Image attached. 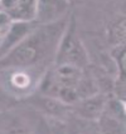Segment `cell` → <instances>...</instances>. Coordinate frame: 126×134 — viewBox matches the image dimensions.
<instances>
[{
    "label": "cell",
    "instance_id": "cell-1",
    "mask_svg": "<svg viewBox=\"0 0 126 134\" xmlns=\"http://www.w3.org/2000/svg\"><path fill=\"white\" fill-rule=\"evenodd\" d=\"M71 16L51 24H38L19 45L1 57L3 69H37L53 63Z\"/></svg>",
    "mask_w": 126,
    "mask_h": 134
},
{
    "label": "cell",
    "instance_id": "cell-2",
    "mask_svg": "<svg viewBox=\"0 0 126 134\" xmlns=\"http://www.w3.org/2000/svg\"><path fill=\"white\" fill-rule=\"evenodd\" d=\"M54 64H72L82 69H86V66L88 65V57L83 43L77 35L73 16H71L68 26L62 36Z\"/></svg>",
    "mask_w": 126,
    "mask_h": 134
},
{
    "label": "cell",
    "instance_id": "cell-3",
    "mask_svg": "<svg viewBox=\"0 0 126 134\" xmlns=\"http://www.w3.org/2000/svg\"><path fill=\"white\" fill-rule=\"evenodd\" d=\"M41 113L33 110L5 109L1 113V134H32L41 118Z\"/></svg>",
    "mask_w": 126,
    "mask_h": 134
},
{
    "label": "cell",
    "instance_id": "cell-4",
    "mask_svg": "<svg viewBox=\"0 0 126 134\" xmlns=\"http://www.w3.org/2000/svg\"><path fill=\"white\" fill-rule=\"evenodd\" d=\"M96 122L102 134H126V108L124 102L108 98L105 110Z\"/></svg>",
    "mask_w": 126,
    "mask_h": 134
},
{
    "label": "cell",
    "instance_id": "cell-5",
    "mask_svg": "<svg viewBox=\"0 0 126 134\" xmlns=\"http://www.w3.org/2000/svg\"><path fill=\"white\" fill-rule=\"evenodd\" d=\"M29 103L34 110L39 111L44 117L49 119H58V120H64L69 119V113L73 109L71 105H67L62 100L53 98V97H47L38 93V95H34L29 99Z\"/></svg>",
    "mask_w": 126,
    "mask_h": 134
},
{
    "label": "cell",
    "instance_id": "cell-6",
    "mask_svg": "<svg viewBox=\"0 0 126 134\" xmlns=\"http://www.w3.org/2000/svg\"><path fill=\"white\" fill-rule=\"evenodd\" d=\"M69 0H37L38 24H51L59 21L68 15Z\"/></svg>",
    "mask_w": 126,
    "mask_h": 134
},
{
    "label": "cell",
    "instance_id": "cell-7",
    "mask_svg": "<svg viewBox=\"0 0 126 134\" xmlns=\"http://www.w3.org/2000/svg\"><path fill=\"white\" fill-rule=\"evenodd\" d=\"M108 98L106 93H97L92 97L79 100L76 105H73V115L82 120H92L96 122L105 110Z\"/></svg>",
    "mask_w": 126,
    "mask_h": 134
},
{
    "label": "cell",
    "instance_id": "cell-8",
    "mask_svg": "<svg viewBox=\"0 0 126 134\" xmlns=\"http://www.w3.org/2000/svg\"><path fill=\"white\" fill-rule=\"evenodd\" d=\"M1 12L15 21H36L37 0H0Z\"/></svg>",
    "mask_w": 126,
    "mask_h": 134
},
{
    "label": "cell",
    "instance_id": "cell-9",
    "mask_svg": "<svg viewBox=\"0 0 126 134\" xmlns=\"http://www.w3.org/2000/svg\"><path fill=\"white\" fill-rule=\"evenodd\" d=\"M37 26H38L37 21H15L14 20L9 31L0 40L1 57L6 55L17 45H19Z\"/></svg>",
    "mask_w": 126,
    "mask_h": 134
},
{
    "label": "cell",
    "instance_id": "cell-10",
    "mask_svg": "<svg viewBox=\"0 0 126 134\" xmlns=\"http://www.w3.org/2000/svg\"><path fill=\"white\" fill-rule=\"evenodd\" d=\"M9 73L8 87L13 92H25L32 84V76L27 73L28 69H3Z\"/></svg>",
    "mask_w": 126,
    "mask_h": 134
},
{
    "label": "cell",
    "instance_id": "cell-11",
    "mask_svg": "<svg viewBox=\"0 0 126 134\" xmlns=\"http://www.w3.org/2000/svg\"><path fill=\"white\" fill-rule=\"evenodd\" d=\"M111 41L116 44L126 43V19H122L120 21L114 24L111 28Z\"/></svg>",
    "mask_w": 126,
    "mask_h": 134
},
{
    "label": "cell",
    "instance_id": "cell-12",
    "mask_svg": "<svg viewBox=\"0 0 126 134\" xmlns=\"http://www.w3.org/2000/svg\"><path fill=\"white\" fill-rule=\"evenodd\" d=\"M32 134H53V128H52V122L51 119L44 115H41L39 120L37 122V125Z\"/></svg>",
    "mask_w": 126,
    "mask_h": 134
},
{
    "label": "cell",
    "instance_id": "cell-13",
    "mask_svg": "<svg viewBox=\"0 0 126 134\" xmlns=\"http://www.w3.org/2000/svg\"><path fill=\"white\" fill-rule=\"evenodd\" d=\"M77 118V117H76ZM78 124H79V129L82 134H102V132L100 130L97 122H92V120H82L78 119Z\"/></svg>",
    "mask_w": 126,
    "mask_h": 134
},
{
    "label": "cell",
    "instance_id": "cell-14",
    "mask_svg": "<svg viewBox=\"0 0 126 134\" xmlns=\"http://www.w3.org/2000/svg\"><path fill=\"white\" fill-rule=\"evenodd\" d=\"M66 130L67 134H82L81 129H79V124H78L77 118L74 115L66 120Z\"/></svg>",
    "mask_w": 126,
    "mask_h": 134
},
{
    "label": "cell",
    "instance_id": "cell-15",
    "mask_svg": "<svg viewBox=\"0 0 126 134\" xmlns=\"http://www.w3.org/2000/svg\"><path fill=\"white\" fill-rule=\"evenodd\" d=\"M51 122H52L53 134H67V130H66V122H64V120L51 119Z\"/></svg>",
    "mask_w": 126,
    "mask_h": 134
},
{
    "label": "cell",
    "instance_id": "cell-16",
    "mask_svg": "<svg viewBox=\"0 0 126 134\" xmlns=\"http://www.w3.org/2000/svg\"><path fill=\"white\" fill-rule=\"evenodd\" d=\"M119 64H120V69L121 73L126 76V50L121 53L120 58H119Z\"/></svg>",
    "mask_w": 126,
    "mask_h": 134
},
{
    "label": "cell",
    "instance_id": "cell-17",
    "mask_svg": "<svg viewBox=\"0 0 126 134\" xmlns=\"http://www.w3.org/2000/svg\"><path fill=\"white\" fill-rule=\"evenodd\" d=\"M124 104H125V108H126V103H124Z\"/></svg>",
    "mask_w": 126,
    "mask_h": 134
}]
</instances>
